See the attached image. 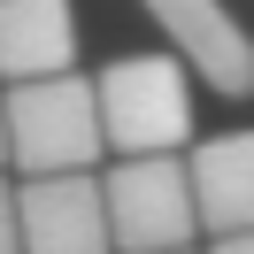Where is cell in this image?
<instances>
[{
  "instance_id": "277c9868",
  "label": "cell",
  "mask_w": 254,
  "mask_h": 254,
  "mask_svg": "<svg viewBox=\"0 0 254 254\" xmlns=\"http://www.w3.org/2000/svg\"><path fill=\"white\" fill-rule=\"evenodd\" d=\"M23 208V254H108L116 223H108V185L93 170H54V177H23L16 185Z\"/></svg>"
},
{
  "instance_id": "9c48e42d",
  "label": "cell",
  "mask_w": 254,
  "mask_h": 254,
  "mask_svg": "<svg viewBox=\"0 0 254 254\" xmlns=\"http://www.w3.org/2000/svg\"><path fill=\"white\" fill-rule=\"evenodd\" d=\"M208 254H254V231H223V239H216Z\"/></svg>"
},
{
  "instance_id": "8fae6325",
  "label": "cell",
  "mask_w": 254,
  "mask_h": 254,
  "mask_svg": "<svg viewBox=\"0 0 254 254\" xmlns=\"http://www.w3.org/2000/svg\"><path fill=\"white\" fill-rule=\"evenodd\" d=\"M170 254H192V247H170Z\"/></svg>"
},
{
  "instance_id": "5b68a950",
  "label": "cell",
  "mask_w": 254,
  "mask_h": 254,
  "mask_svg": "<svg viewBox=\"0 0 254 254\" xmlns=\"http://www.w3.org/2000/svg\"><path fill=\"white\" fill-rule=\"evenodd\" d=\"M139 8L162 23V39L200 69V85H216V93H231V100L254 93V39L239 31V16L223 0H139Z\"/></svg>"
},
{
  "instance_id": "3957f363",
  "label": "cell",
  "mask_w": 254,
  "mask_h": 254,
  "mask_svg": "<svg viewBox=\"0 0 254 254\" xmlns=\"http://www.w3.org/2000/svg\"><path fill=\"white\" fill-rule=\"evenodd\" d=\"M108 223L124 254H170L200 239V200H192V162L177 154H124L108 177Z\"/></svg>"
},
{
  "instance_id": "30bf717a",
  "label": "cell",
  "mask_w": 254,
  "mask_h": 254,
  "mask_svg": "<svg viewBox=\"0 0 254 254\" xmlns=\"http://www.w3.org/2000/svg\"><path fill=\"white\" fill-rule=\"evenodd\" d=\"M0 170H16L8 162V93H0Z\"/></svg>"
},
{
  "instance_id": "6da1fadb",
  "label": "cell",
  "mask_w": 254,
  "mask_h": 254,
  "mask_svg": "<svg viewBox=\"0 0 254 254\" xmlns=\"http://www.w3.org/2000/svg\"><path fill=\"white\" fill-rule=\"evenodd\" d=\"M100 146H108V124H100V85H85L77 69L8 85V162H16L23 177L93 170Z\"/></svg>"
},
{
  "instance_id": "ba28073f",
  "label": "cell",
  "mask_w": 254,
  "mask_h": 254,
  "mask_svg": "<svg viewBox=\"0 0 254 254\" xmlns=\"http://www.w3.org/2000/svg\"><path fill=\"white\" fill-rule=\"evenodd\" d=\"M0 254H23V208H16L8 177H0Z\"/></svg>"
},
{
  "instance_id": "7a4b0ae2",
  "label": "cell",
  "mask_w": 254,
  "mask_h": 254,
  "mask_svg": "<svg viewBox=\"0 0 254 254\" xmlns=\"http://www.w3.org/2000/svg\"><path fill=\"white\" fill-rule=\"evenodd\" d=\"M192 77L200 69L177 47L162 54H124L100 69V124L116 154H177L192 139Z\"/></svg>"
},
{
  "instance_id": "52a82bcc",
  "label": "cell",
  "mask_w": 254,
  "mask_h": 254,
  "mask_svg": "<svg viewBox=\"0 0 254 254\" xmlns=\"http://www.w3.org/2000/svg\"><path fill=\"white\" fill-rule=\"evenodd\" d=\"M192 200H200V231H254V131H223V139L192 146Z\"/></svg>"
},
{
  "instance_id": "8992f818",
  "label": "cell",
  "mask_w": 254,
  "mask_h": 254,
  "mask_svg": "<svg viewBox=\"0 0 254 254\" xmlns=\"http://www.w3.org/2000/svg\"><path fill=\"white\" fill-rule=\"evenodd\" d=\"M77 62V8L69 0H0V77H62Z\"/></svg>"
}]
</instances>
